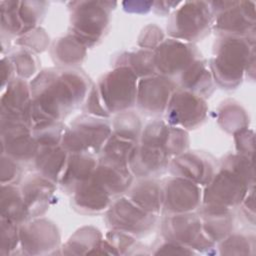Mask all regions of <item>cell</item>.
<instances>
[{
  "mask_svg": "<svg viewBox=\"0 0 256 256\" xmlns=\"http://www.w3.org/2000/svg\"><path fill=\"white\" fill-rule=\"evenodd\" d=\"M30 89L33 128L61 121L86 99L91 88L88 77L79 70L45 69L34 77Z\"/></svg>",
  "mask_w": 256,
  "mask_h": 256,
  "instance_id": "1",
  "label": "cell"
},
{
  "mask_svg": "<svg viewBox=\"0 0 256 256\" xmlns=\"http://www.w3.org/2000/svg\"><path fill=\"white\" fill-rule=\"evenodd\" d=\"M209 68L213 80L226 89L236 88L245 74L255 71V38L221 36L214 46Z\"/></svg>",
  "mask_w": 256,
  "mask_h": 256,
  "instance_id": "2",
  "label": "cell"
},
{
  "mask_svg": "<svg viewBox=\"0 0 256 256\" xmlns=\"http://www.w3.org/2000/svg\"><path fill=\"white\" fill-rule=\"evenodd\" d=\"M70 27L72 35L87 48L101 40L110 21V12L116 2L76 1L71 2Z\"/></svg>",
  "mask_w": 256,
  "mask_h": 256,
  "instance_id": "3",
  "label": "cell"
},
{
  "mask_svg": "<svg viewBox=\"0 0 256 256\" xmlns=\"http://www.w3.org/2000/svg\"><path fill=\"white\" fill-rule=\"evenodd\" d=\"M213 21L214 14L209 2L185 1L173 11L167 30L172 38L190 43L205 36Z\"/></svg>",
  "mask_w": 256,
  "mask_h": 256,
  "instance_id": "4",
  "label": "cell"
},
{
  "mask_svg": "<svg viewBox=\"0 0 256 256\" xmlns=\"http://www.w3.org/2000/svg\"><path fill=\"white\" fill-rule=\"evenodd\" d=\"M111 134L112 128L104 118L82 116L65 129L61 146L68 153L94 155L101 152Z\"/></svg>",
  "mask_w": 256,
  "mask_h": 256,
  "instance_id": "5",
  "label": "cell"
},
{
  "mask_svg": "<svg viewBox=\"0 0 256 256\" xmlns=\"http://www.w3.org/2000/svg\"><path fill=\"white\" fill-rule=\"evenodd\" d=\"M138 77L124 65L106 73L97 88L101 99L110 114L127 111L136 104Z\"/></svg>",
  "mask_w": 256,
  "mask_h": 256,
  "instance_id": "6",
  "label": "cell"
},
{
  "mask_svg": "<svg viewBox=\"0 0 256 256\" xmlns=\"http://www.w3.org/2000/svg\"><path fill=\"white\" fill-rule=\"evenodd\" d=\"M253 186L239 174L220 166L202 192L201 205L232 211L242 204Z\"/></svg>",
  "mask_w": 256,
  "mask_h": 256,
  "instance_id": "7",
  "label": "cell"
},
{
  "mask_svg": "<svg viewBox=\"0 0 256 256\" xmlns=\"http://www.w3.org/2000/svg\"><path fill=\"white\" fill-rule=\"evenodd\" d=\"M213 27L221 36L255 38V4L250 1L209 2Z\"/></svg>",
  "mask_w": 256,
  "mask_h": 256,
  "instance_id": "8",
  "label": "cell"
},
{
  "mask_svg": "<svg viewBox=\"0 0 256 256\" xmlns=\"http://www.w3.org/2000/svg\"><path fill=\"white\" fill-rule=\"evenodd\" d=\"M162 233L167 241L179 243L199 252L209 253L215 246L204 232L201 218L192 212L170 214L162 223Z\"/></svg>",
  "mask_w": 256,
  "mask_h": 256,
  "instance_id": "9",
  "label": "cell"
},
{
  "mask_svg": "<svg viewBox=\"0 0 256 256\" xmlns=\"http://www.w3.org/2000/svg\"><path fill=\"white\" fill-rule=\"evenodd\" d=\"M105 220L113 230L138 236L149 232L153 228L156 215L146 212L128 197H121L111 203L107 209Z\"/></svg>",
  "mask_w": 256,
  "mask_h": 256,
  "instance_id": "10",
  "label": "cell"
},
{
  "mask_svg": "<svg viewBox=\"0 0 256 256\" xmlns=\"http://www.w3.org/2000/svg\"><path fill=\"white\" fill-rule=\"evenodd\" d=\"M205 98L184 89L175 90L166 108V122L184 130L201 125L207 116Z\"/></svg>",
  "mask_w": 256,
  "mask_h": 256,
  "instance_id": "11",
  "label": "cell"
},
{
  "mask_svg": "<svg viewBox=\"0 0 256 256\" xmlns=\"http://www.w3.org/2000/svg\"><path fill=\"white\" fill-rule=\"evenodd\" d=\"M46 2L2 1L1 26L9 34L22 36L36 28L46 12Z\"/></svg>",
  "mask_w": 256,
  "mask_h": 256,
  "instance_id": "12",
  "label": "cell"
},
{
  "mask_svg": "<svg viewBox=\"0 0 256 256\" xmlns=\"http://www.w3.org/2000/svg\"><path fill=\"white\" fill-rule=\"evenodd\" d=\"M153 55L156 74L165 77L181 74L199 58L194 45L174 38L163 40L153 50Z\"/></svg>",
  "mask_w": 256,
  "mask_h": 256,
  "instance_id": "13",
  "label": "cell"
},
{
  "mask_svg": "<svg viewBox=\"0 0 256 256\" xmlns=\"http://www.w3.org/2000/svg\"><path fill=\"white\" fill-rule=\"evenodd\" d=\"M2 154L16 161L34 160L39 149L32 127L22 121L1 119Z\"/></svg>",
  "mask_w": 256,
  "mask_h": 256,
  "instance_id": "14",
  "label": "cell"
},
{
  "mask_svg": "<svg viewBox=\"0 0 256 256\" xmlns=\"http://www.w3.org/2000/svg\"><path fill=\"white\" fill-rule=\"evenodd\" d=\"M202 204V190L196 183L174 176L162 186V209L170 214L190 213Z\"/></svg>",
  "mask_w": 256,
  "mask_h": 256,
  "instance_id": "15",
  "label": "cell"
},
{
  "mask_svg": "<svg viewBox=\"0 0 256 256\" xmlns=\"http://www.w3.org/2000/svg\"><path fill=\"white\" fill-rule=\"evenodd\" d=\"M175 90V83L169 77L154 74L140 78L137 83L136 104L146 114H162Z\"/></svg>",
  "mask_w": 256,
  "mask_h": 256,
  "instance_id": "16",
  "label": "cell"
},
{
  "mask_svg": "<svg viewBox=\"0 0 256 256\" xmlns=\"http://www.w3.org/2000/svg\"><path fill=\"white\" fill-rule=\"evenodd\" d=\"M20 245L26 254L38 255L49 253L60 243L57 226L47 219H36L24 222L19 226Z\"/></svg>",
  "mask_w": 256,
  "mask_h": 256,
  "instance_id": "17",
  "label": "cell"
},
{
  "mask_svg": "<svg viewBox=\"0 0 256 256\" xmlns=\"http://www.w3.org/2000/svg\"><path fill=\"white\" fill-rule=\"evenodd\" d=\"M1 119L22 121L32 127V95L30 84L13 79L1 97Z\"/></svg>",
  "mask_w": 256,
  "mask_h": 256,
  "instance_id": "18",
  "label": "cell"
},
{
  "mask_svg": "<svg viewBox=\"0 0 256 256\" xmlns=\"http://www.w3.org/2000/svg\"><path fill=\"white\" fill-rule=\"evenodd\" d=\"M171 172L199 186H206L215 174L214 159L203 152H184L169 163Z\"/></svg>",
  "mask_w": 256,
  "mask_h": 256,
  "instance_id": "19",
  "label": "cell"
},
{
  "mask_svg": "<svg viewBox=\"0 0 256 256\" xmlns=\"http://www.w3.org/2000/svg\"><path fill=\"white\" fill-rule=\"evenodd\" d=\"M170 156L157 146L137 143L129 160V169L133 175L148 178L161 174L169 167Z\"/></svg>",
  "mask_w": 256,
  "mask_h": 256,
  "instance_id": "20",
  "label": "cell"
},
{
  "mask_svg": "<svg viewBox=\"0 0 256 256\" xmlns=\"http://www.w3.org/2000/svg\"><path fill=\"white\" fill-rule=\"evenodd\" d=\"M55 183L42 175H33L21 187L29 219L44 214L52 200Z\"/></svg>",
  "mask_w": 256,
  "mask_h": 256,
  "instance_id": "21",
  "label": "cell"
},
{
  "mask_svg": "<svg viewBox=\"0 0 256 256\" xmlns=\"http://www.w3.org/2000/svg\"><path fill=\"white\" fill-rule=\"evenodd\" d=\"M73 194V205L81 213L95 214L107 211L112 203V196L92 175L78 185Z\"/></svg>",
  "mask_w": 256,
  "mask_h": 256,
  "instance_id": "22",
  "label": "cell"
},
{
  "mask_svg": "<svg viewBox=\"0 0 256 256\" xmlns=\"http://www.w3.org/2000/svg\"><path fill=\"white\" fill-rule=\"evenodd\" d=\"M93 176L111 196L126 192L133 181V174L129 166L101 159L97 164Z\"/></svg>",
  "mask_w": 256,
  "mask_h": 256,
  "instance_id": "23",
  "label": "cell"
},
{
  "mask_svg": "<svg viewBox=\"0 0 256 256\" xmlns=\"http://www.w3.org/2000/svg\"><path fill=\"white\" fill-rule=\"evenodd\" d=\"M97 164L93 154L70 153L59 183L66 191L73 192L78 185L93 175Z\"/></svg>",
  "mask_w": 256,
  "mask_h": 256,
  "instance_id": "24",
  "label": "cell"
},
{
  "mask_svg": "<svg viewBox=\"0 0 256 256\" xmlns=\"http://www.w3.org/2000/svg\"><path fill=\"white\" fill-rule=\"evenodd\" d=\"M69 153L61 146H39L34 158V164L40 175L59 182L64 171Z\"/></svg>",
  "mask_w": 256,
  "mask_h": 256,
  "instance_id": "25",
  "label": "cell"
},
{
  "mask_svg": "<svg viewBox=\"0 0 256 256\" xmlns=\"http://www.w3.org/2000/svg\"><path fill=\"white\" fill-rule=\"evenodd\" d=\"M180 82L182 89L203 98L209 96L213 91V77L209 64L200 58L196 59L181 73Z\"/></svg>",
  "mask_w": 256,
  "mask_h": 256,
  "instance_id": "26",
  "label": "cell"
},
{
  "mask_svg": "<svg viewBox=\"0 0 256 256\" xmlns=\"http://www.w3.org/2000/svg\"><path fill=\"white\" fill-rule=\"evenodd\" d=\"M200 218L202 221L203 230L206 235L214 242H221L233 229V217L229 210L200 206Z\"/></svg>",
  "mask_w": 256,
  "mask_h": 256,
  "instance_id": "27",
  "label": "cell"
},
{
  "mask_svg": "<svg viewBox=\"0 0 256 256\" xmlns=\"http://www.w3.org/2000/svg\"><path fill=\"white\" fill-rule=\"evenodd\" d=\"M127 197L148 213L158 215L162 209V186L154 179H144L128 191Z\"/></svg>",
  "mask_w": 256,
  "mask_h": 256,
  "instance_id": "28",
  "label": "cell"
},
{
  "mask_svg": "<svg viewBox=\"0 0 256 256\" xmlns=\"http://www.w3.org/2000/svg\"><path fill=\"white\" fill-rule=\"evenodd\" d=\"M1 217L17 224L29 220L21 189L15 185H1Z\"/></svg>",
  "mask_w": 256,
  "mask_h": 256,
  "instance_id": "29",
  "label": "cell"
},
{
  "mask_svg": "<svg viewBox=\"0 0 256 256\" xmlns=\"http://www.w3.org/2000/svg\"><path fill=\"white\" fill-rule=\"evenodd\" d=\"M87 52V47L74 35L68 34L54 42L52 57L62 66H74L81 63Z\"/></svg>",
  "mask_w": 256,
  "mask_h": 256,
  "instance_id": "30",
  "label": "cell"
},
{
  "mask_svg": "<svg viewBox=\"0 0 256 256\" xmlns=\"http://www.w3.org/2000/svg\"><path fill=\"white\" fill-rule=\"evenodd\" d=\"M137 142L122 138L112 133L101 150L102 156L100 159L128 166L131 154Z\"/></svg>",
  "mask_w": 256,
  "mask_h": 256,
  "instance_id": "31",
  "label": "cell"
},
{
  "mask_svg": "<svg viewBox=\"0 0 256 256\" xmlns=\"http://www.w3.org/2000/svg\"><path fill=\"white\" fill-rule=\"evenodd\" d=\"M101 240L102 235L98 229L91 226L83 227L63 246V254H89Z\"/></svg>",
  "mask_w": 256,
  "mask_h": 256,
  "instance_id": "32",
  "label": "cell"
},
{
  "mask_svg": "<svg viewBox=\"0 0 256 256\" xmlns=\"http://www.w3.org/2000/svg\"><path fill=\"white\" fill-rule=\"evenodd\" d=\"M130 68L139 78L154 75V55L152 50L139 49L133 52H127L120 56V64Z\"/></svg>",
  "mask_w": 256,
  "mask_h": 256,
  "instance_id": "33",
  "label": "cell"
},
{
  "mask_svg": "<svg viewBox=\"0 0 256 256\" xmlns=\"http://www.w3.org/2000/svg\"><path fill=\"white\" fill-rule=\"evenodd\" d=\"M218 123L228 133L248 128L249 117L238 103H224L218 113Z\"/></svg>",
  "mask_w": 256,
  "mask_h": 256,
  "instance_id": "34",
  "label": "cell"
},
{
  "mask_svg": "<svg viewBox=\"0 0 256 256\" xmlns=\"http://www.w3.org/2000/svg\"><path fill=\"white\" fill-rule=\"evenodd\" d=\"M112 133L137 142L141 135V121L140 118L132 111H123L118 113L114 122H113Z\"/></svg>",
  "mask_w": 256,
  "mask_h": 256,
  "instance_id": "35",
  "label": "cell"
},
{
  "mask_svg": "<svg viewBox=\"0 0 256 256\" xmlns=\"http://www.w3.org/2000/svg\"><path fill=\"white\" fill-rule=\"evenodd\" d=\"M65 127L61 121L45 122L34 125L33 136L39 146L61 145Z\"/></svg>",
  "mask_w": 256,
  "mask_h": 256,
  "instance_id": "36",
  "label": "cell"
},
{
  "mask_svg": "<svg viewBox=\"0 0 256 256\" xmlns=\"http://www.w3.org/2000/svg\"><path fill=\"white\" fill-rule=\"evenodd\" d=\"M221 166L226 167L231 171L239 174L251 185H254L255 174L253 158L247 157L239 153L229 154L222 160Z\"/></svg>",
  "mask_w": 256,
  "mask_h": 256,
  "instance_id": "37",
  "label": "cell"
},
{
  "mask_svg": "<svg viewBox=\"0 0 256 256\" xmlns=\"http://www.w3.org/2000/svg\"><path fill=\"white\" fill-rule=\"evenodd\" d=\"M9 59L13 64L14 71L18 78L25 80L32 77L37 72L38 60L30 51L21 49L13 53Z\"/></svg>",
  "mask_w": 256,
  "mask_h": 256,
  "instance_id": "38",
  "label": "cell"
},
{
  "mask_svg": "<svg viewBox=\"0 0 256 256\" xmlns=\"http://www.w3.org/2000/svg\"><path fill=\"white\" fill-rule=\"evenodd\" d=\"M219 249L221 255H249L253 247L246 236L229 234L220 242Z\"/></svg>",
  "mask_w": 256,
  "mask_h": 256,
  "instance_id": "39",
  "label": "cell"
},
{
  "mask_svg": "<svg viewBox=\"0 0 256 256\" xmlns=\"http://www.w3.org/2000/svg\"><path fill=\"white\" fill-rule=\"evenodd\" d=\"M17 44L24 47L22 49L39 53L43 52L49 45V36L44 29L36 27L20 36L17 40Z\"/></svg>",
  "mask_w": 256,
  "mask_h": 256,
  "instance_id": "40",
  "label": "cell"
},
{
  "mask_svg": "<svg viewBox=\"0 0 256 256\" xmlns=\"http://www.w3.org/2000/svg\"><path fill=\"white\" fill-rule=\"evenodd\" d=\"M19 224L1 217V253H11L20 243Z\"/></svg>",
  "mask_w": 256,
  "mask_h": 256,
  "instance_id": "41",
  "label": "cell"
},
{
  "mask_svg": "<svg viewBox=\"0 0 256 256\" xmlns=\"http://www.w3.org/2000/svg\"><path fill=\"white\" fill-rule=\"evenodd\" d=\"M85 100H86V102L84 105V110L90 116L104 118V119L110 117L111 114L106 109V107L101 99V96L99 94L97 86L91 87Z\"/></svg>",
  "mask_w": 256,
  "mask_h": 256,
  "instance_id": "42",
  "label": "cell"
},
{
  "mask_svg": "<svg viewBox=\"0 0 256 256\" xmlns=\"http://www.w3.org/2000/svg\"><path fill=\"white\" fill-rule=\"evenodd\" d=\"M164 40V34L161 28L155 24L147 25L138 37V45L142 49L154 50Z\"/></svg>",
  "mask_w": 256,
  "mask_h": 256,
  "instance_id": "43",
  "label": "cell"
},
{
  "mask_svg": "<svg viewBox=\"0 0 256 256\" xmlns=\"http://www.w3.org/2000/svg\"><path fill=\"white\" fill-rule=\"evenodd\" d=\"M21 176V169L18 166L16 160L10 158L9 156H1V168H0V178L1 185H15Z\"/></svg>",
  "mask_w": 256,
  "mask_h": 256,
  "instance_id": "44",
  "label": "cell"
},
{
  "mask_svg": "<svg viewBox=\"0 0 256 256\" xmlns=\"http://www.w3.org/2000/svg\"><path fill=\"white\" fill-rule=\"evenodd\" d=\"M105 239L113 247L117 254H124L125 251L132 248L136 243L133 235L113 229L106 234Z\"/></svg>",
  "mask_w": 256,
  "mask_h": 256,
  "instance_id": "45",
  "label": "cell"
},
{
  "mask_svg": "<svg viewBox=\"0 0 256 256\" xmlns=\"http://www.w3.org/2000/svg\"><path fill=\"white\" fill-rule=\"evenodd\" d=\"M237 153L253 158L254 132L248 128L239 130L233 134Z\"/></svg>",
  "mask_w": 256,
  "mask_h": 256,
  "instance_id": "46",
  "label": "cell"
},
{
  "mask_svg": "<svg viewBox=\"0 0 256 256\" xmlns=\"http://www.w3.org/2000/svg\"><path fill=\"white\" fill-rule=\"evenodd\" d=\"M155 254H178V255H192L195 254L194 250L179 243L167 241L161 245Z\"/></svg>",
  "mask_w": 256,
  "mask_h": 256,
  "instance_id": "47",
  "label": "cell"
},
{
  "mask_svg": "<svg viewBox=\"0 0 256 256\" xmlns=\"http://www.w3.org/2000/svg\"><path fill=\"white\" fill-rule=\"evenodd\" d=\"M154 2L150 1H125L122 3L123 9L129 13H147L153 7Z\"/></svg>",
  "mask_w": 256,
  "mask_h": 256,
  "instance_id": "48",
  "label": "cell"
},
{
  "mask_svg": "<svg viewBox=\"0 0 256 256\" xmlns=\"http://www.w3.org/2000/svg\"><path fill=\"white\" fill-rule=\"evenodd\" d=\"M1 71H2V87H4L7 83V81H8V83H10L13 80L12 76L15 73L13 64H12L11 60L9 59V57H7V58L3 57L1 59Z\"/></svg>",
  "mask_w": 256,
  "mask_h": 256,
  "instance_id": "49",
  "label": "cell"
}]
</instances>
